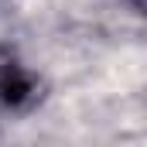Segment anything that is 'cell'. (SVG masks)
Segmentation results:
<instances>
[{
    "instance_id": "2",
    "label": "cell",
    "mask_w": 147,
    "mask_h": 147,
    "mask_svg": "<svg viewBox=\"0 0 147 147\" xmlns=\"http://www.w3.org/2000/svg\"><path fill=\"white\" fill-rule=\"evenodd\" d=\"M130 10H134L137 17H144V0H130Z\"/></svg>"
},
{
    "instance_id": "1",
    "label": "cell",
    "mask_w": 147,
    "mask_h": 147,
    "mask_svg": "<svg viewBox=\"0 0 147 147\" xmlns=\"http://www.w3.org/2000/svg\"><path fill=\"white\" fill-rule=\"evenodd\" d=\"M38 79L28 72V65L17 58L10 45H0V106L7 110H28L38 103Z\"/></svg>"
}]
</instances>
